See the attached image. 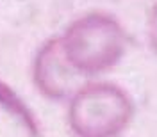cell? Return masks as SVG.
Returning a JSON list of instances; mask_svg holds the SVG:
<instances>
[{"mask_svg": "<svg viewBox=\"0 0 157 137\" xmlns=\"http://www.w3.org/2000/svg\"><path fill=\"white\" fill-rule=\"evenodd\" d=\"M57 36L71 68L86 80L100 78L116 69L130 46L123 21L102 9L75 16Z\"/></svg>", "mask_w": 157, "mask_h": 137, "instance_id": "1", "label": "cell"}, {"mask_svg": "<svg viewBox=\"0 0 157 137\" xmlns=\"http://www.w3.org/2000/svg\"><path fill=\"white\" fill-rule=\"evenodd\" d=\"M64 119L71 137H121L134 116V98L111 80H86L64 103Z\"/></svg>", "mask_w": 157, "mask_h": 137, "instance_id": "2", "label": "cell"}, {"mask_svg": "<svg viewBox=\"0 0 157 137\" xmlns=\"http://www.w3.org/2000/svg\"><path fill=\"white\" fill-rule=\"evenodd\" d=\"M30 82L43 100L64 105L86 78L71 68L61 48L59 36H50L34 50L30 59Z\"/></svg>", "mask_w": 157, "mask_h": 137, "instance_id": "3", "label": "cell"}, {"mask_svg": "<svg viewBox=\"0 0 157 137\" xmlns=\"http://www.w3.org/2000/svg\"><path fill=\"white\" fill-rule=\"evenodd\" d=\"M0 109L14 117L30 137H41V125L30 107L18 96V93L9 84L0 80Z\"/></svg>", "mask_w": 157, "mask_h": 137, "instance_id": "4", "label": "cell"}, {"mask_svg": "<svg viewBox=\"0 0 157 137\" xmlns=\"http://www.w3.org/2000/svg\"><path fill=\"white\" fill-rule=\"evenodd\" d=\"M145 34H147V43L152 54L157 57V0L152 4L147 14V23H145Z\"/></svg>", "mask_w": 157, "mask_h": 137, "instance_id": "5", "label": "cell"}]
</instances>
